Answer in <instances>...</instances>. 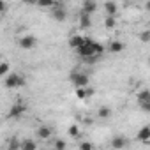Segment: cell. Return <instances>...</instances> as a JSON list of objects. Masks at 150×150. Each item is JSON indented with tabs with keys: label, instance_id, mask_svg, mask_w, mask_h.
Segmentation results:
<instances>
[{
	"label": "cell",
	"instance_id": "cell-26",
	"mask_svg": "<svg viewBox=\"0 0 150 150\" xmlns=\"http://www.w3.org/2000/svg\"><path fill=\"white\" fill-rule=\"evenodd\" d=\"M0 64H2V58H0Z\"/></svg>",
	"mask_w": 150,
	"mask_h": 150
},
{
	"label": "cell",
	"instance_id": "cell-24",
	"mask_svg": "<svg viewBox=\"0 0 150 150\" xmlns=\"http://www.w3.org/2000/svg\"><path fill=\"white\" fill-rule=\"evenodd\" d=\"M139 39H141V42H148V41H150V30H145V32L139 35Z\"/></svg>",
	"mask_w": 150,
	"mask_h": 150
},
{
	"label": "cell",
	"instance_id": "cell-9",
	"mask_svg": "<svg viewBox=\"0 0 150 150\" xmlns=\"http://www.w3.org/2000/svg\"><path fill=\"white\" fill-rule=\"evenodd\" d=\"M96 9H97V4L94 2V0H87V2H83V4H81V13H83V14H87V16L94 14V13H96Z\"/></svg>",
	"mask_w": 150,
	"mask_h": 150
},
{
	"label": "cell",
	"instance_id": "cell-17",
	"mask_svg": "<svg viewBox=\"0 0 150 150\" xmlns=\"http://www.w3.org/2000/svg\"><path fill=\"white\" fill-rule=\"evenodd\" d=\"M117 9H118V7H117L115 2H106V4H104V11H106L108 16H115V14H117Z\"/></svg>",
	"mask_w": 150,
	"mask_h": 150
},
{
	"label": "cell",
	"instance_id": "cell-14",
	"mask_svg": "<svg viewBox=\"0 0 150 150\" xmlns=\"http://www.w3.org/2000/svg\"><path fill=\"white\" fill-rule=\"evenodd\" d=\"M20 150H37V143L34 139H23L20 141Z\"/></svg>",
	"mask_w": 150,
	"mask_h": 150
},
{
	"label": "cell",
	"instance_id": "cell-3",
	"mask_svg": "<svg viewBox=\"0 0 150 150\" xmlns=\"http://www.w3.org/2000/svg\"><path fill=\"white\" fill-rule=\"evenodd\" d=\"M4 83H6L7 88H20V87L25 85V78L20 76V74H16V72H9L6 76V80H4Z\"/></svg>",
	"mask_w": 150,
	"mask_h": 150
},
{
	"label": "cell",
	"instance_id": "cell-21",
	"mask_svg": "<svg viewBox=\"0 0 150 150\" xmlns=\"http://www.w3.org/2000/svg\"><path fill=\"white\" fill-rule=\"evenodd\" d=\"M53 148H55V150H65V148H67V143H65L64 139H55V141H53Z\"/></svg>",
	"mask_w": 150,
	"mask_h": 150
},
{
	"label": "cell",
	"instance_id": "cell-20",
	"mask_svg": "<svg viewBox=\"0 0 150 150\" xmlns=\"http://www.w3.org/2000/svg\"><path fill=\"white\" fill-rule=\"evenodd\" d=\"M80 134H81V131H80L78 125H71L69 127V136L71 138H80Z\"/></svg>",
	"mask_w": 150,
	"mask_h": 150
},
{
	"label": "cell",
	"instance_id": "cell-16",
	"mask_svg": "<svg viewBox=\"0 0 150 150\" xmlns=\"http://www.w3.org/2000/svg\"><path fill=\"white\" fill-rule=\"evenodd\" d=\"M92 94H94L92 88H87V87H85V88H76V97H78V99H87V97H90Z\"/></svg>",
	"mask_w": 150,
	"mask_h": 150
},
{
	"label": "cell",
	"instance_id": "cell-25",
	"mask_svg": "<svg viewBox=\"0 0 150 150\" xmlns=\"http://www.w3.org/2000/svg\"><path fill=\"white\" fill-rule=\"evenodd\" d=\"M6 9H7V4L0 0V14H4V13H6Z\"/></svg>",
	"mask_w": 150,
	"mask_h": 150
},
{
	"label": "cell",
	"instance_id": "cell-6",
	"mask_svg": "<svg viewBox=\"0 0 150 150\" xmlns=\"http://www.w3.org/2000/svg\"><path fill=\"white\" fill-rule=\"evenodd\" d=\"M25 111H27V106H25L23 103H16V104H13V106L9 108V111H7V118H20Z\"/></svg>",
	"mask_w": 150,
	"mask_h": 150
},
{
	"label": "cell",
	"instance_id": "cell-15",
	"mask_svg": "<svg viewBox=\"0 0 150 150\" xmlns=\"http://www.w3.org/2000/svg\"><path fill=\"white\" fill-rule=\"evenodd\" d=\"M78 23H80V28H90V25H92V20H90V16H87V14H80V18H78Z\"/></svg>",
	"mask_w": 150,
	"mask_h": 150
},
{
	"label": "cell",
	"instance_id": "cell-19",
	"mask_svg": "<svg viewBox=\"0 0 150 150\" xmlns=\"http://www.w3.org/2000/svg\"><path fill=\"white\" fill-rule=\"evenodd\" d=\"M9 71H11L9 64L7 62H2V64H0V78H6L7 74H9Z\"/></svg>",
	"mask_w": 150,
	"mask_h": 150
},
{
	"label": "cell",
	"instance_id": "cell-1",
	"mask_svg": "<svg viewBox=\"0 0 150 150\" xmlns=\"http://www.w3.org/2000/svg\"><path fill=\"white\" fill-rule=\"evenodd\" d=\"M76 51H78V55H80L81 58H88V57H101L103 51H104V48H103L101 42H97V41H94V39H90V37H85L83 46L78 48Z\"/></svg>",
	"mask_w": 150,
	"mask_h": 150
},
{
	"label": "cell",
	"instance_id": "cell-7",
	"mask_svg": "<svg viewBox=\"0 0 150 150\" xmlns=\"http://www.w3.org/2000/svg\"><path fill=\"white\" fill-rule=\"evenodd\" d=\"M35 44H37V39L34 35H23V37L18 39V46L21 50H32Z\"/></svg>",
	"mask_w": 150,
	"mask_h": 150
},
{
	"label": "cell",
	"instance_id": "cell-12",
	"mask_svg": "<svg viewBox=\"0 0 150 150\" xmlns=\"http://www.w3.org/2000/svg\"><path fill=\"white\" fill-rule=\"evenodd\" d=\"M138 139L141 141V143H148L150 141V127L148 125H143L141 129H139V132H138Z\"/></svg>",
	"mask_w": 150,
	"mask_h": 150
},
{
	"label": "cell",
	"instance_id": "cell-23",
	"mask_svg": "<svg viewBox=\"0 0 150 150\" xmlns=\"http://www.w3.org/2000/svg\"><path fill=\"white\" fill-rule=\"evenodd\" d=\"M80 150H94V145L90 141H81L80 143Z\"/></svg>",
	"mask_w": 150,
	"mask_h": 150
},
{
	"label": "cell",
	"instance_id": "cell-11",
	"mask_svg": "<svg viewBox=\"0 0 150 150\" xmlns=\"http://www.w3.org/2000/svg\"><path fill=\"white\" fill-rule=\"evenodd\" d=\"M83 42H85V37H83V35H80V34L71 35V39H69V46H71L72 50L81 48V46H83Z\"/></svg>",
	"mask_w": 150,
	"mask_h": 150
},
{
	"label": "cell",
	"instance_id": "cell-13",
	"mask_svg": "<svg viewBox=\"0 0 150 150\" xmlns=\"http://www.w3.org/2000/svg\"><path fill=\"white\" fill-rule=\"evenodd\" d=\"M108 50H110L111 53H122V51L125 50V44H124L122 41H111L110 46H108Z\"/></svg>",
	"mask_w": 150,
	"mask_h": 150
},
{
	"label": "cell",
	"instance_id": "cell-22",
	"mask_svg": "<svg viewBox=\"0 0 150 150\" xmlns=\"http://www.w3.org/2000/svg\"><path fill=\"white\" fill-rule=\"evenodd\" d=\"M104 27H106V28H113V27H115V16H106Z\"/></svg>",
	"mask_w": 150,
	"mask_h": 150
},
{
	"label": "cell",
	"instance_id": "cell-8",
	"mask_svg": "<svg viewBox=\"0 0 150 150\" xmlns=\"http://www.w3.org/2000/svg\"><path fill=\"white\" fill-rule=\"evenodd\" d=\"M127 143H129V141H127V138H125V136H120V134H118V136H115V138L111 139V146H113L115 150H122V148H125V146H127Z\"/></svg>",
	"mask_w": 150,
	"mask_h": 150
},
{
	"label": "cell",
	"instance_id": "cell-10",
	"mask_svg": "<svg viewBox=\"0 0 150 150\" xmlns=\"http://www.w3.org/2000/svg\"><path fill=\"white\" fill-rule=\"evenodd\" d=\"M35 134H37L39 139H50L53 132H51V127H48V125H39L37 131H35Z\"/></svg>",
	"mask_w": 150,
	"mask_h": 150
},
{
	"label": "cell",
	"instance_id": "cell-18",
	"mask_svg": "<svg viewBox=\"0 0 150 150\" xmlns=\"http://www.w3.org/2000/svg\"><path fill=\"white\" fill-rule=\"evenodd\" d=\"M97 117H99V118H110V117H111V110H110L108 106H101V108L97 110Z\"/></svg>",
	"mask_w": 150,
	"mask_h": 150
},
{
	"label": "cell",
	"instance_id": "cell-2",
	"mask_svg": "<svg viewBox=\"0 0 150 150\" xmlns=\"http://www.w3.org/2000/svg\"><path fill=\"white\" fill-rule=\"evenodd\" d=\"M69 80H71V83L76 87V88H85V87H88V81H90L88 74L83 72V71H72L71 76H69Z\"/></svg>",
	"mask_w": 150,
	"mask_h": 150
},
{
	"label": "cell",
	"instance_id": "cell-4",
	"mask_svg": "<svg viewBox=\"0 0 150 150\" xmlns=\"http://www.w3.org/2000/svg\"><path fill=\"white\" fill-rule=\"evenodd\" d=\"M50 14H51V18L57 20V21H65V18H67V9H65L60 2H57V6H55L53 9H50Z\"/></svg>",
	"mask_w": 150,
	"mask_h": 150
},
{
	"label": "cell",
	"instance_id": "cell-5",
	"mask_svg": "<svg viewBox=\"0 0 150 150\" xmlns=\"http://www.w3.org/2000/svg\"><path fill=\"white\" fill-rule=\"evenodd\" d=\"M136 99H138V103H139V106H141L143 111H150V92H148L146 88H143V90L136 96Z\"/></svg>",
	"mask_w": 150,
	"mask_h": 150
}]
</instances>
